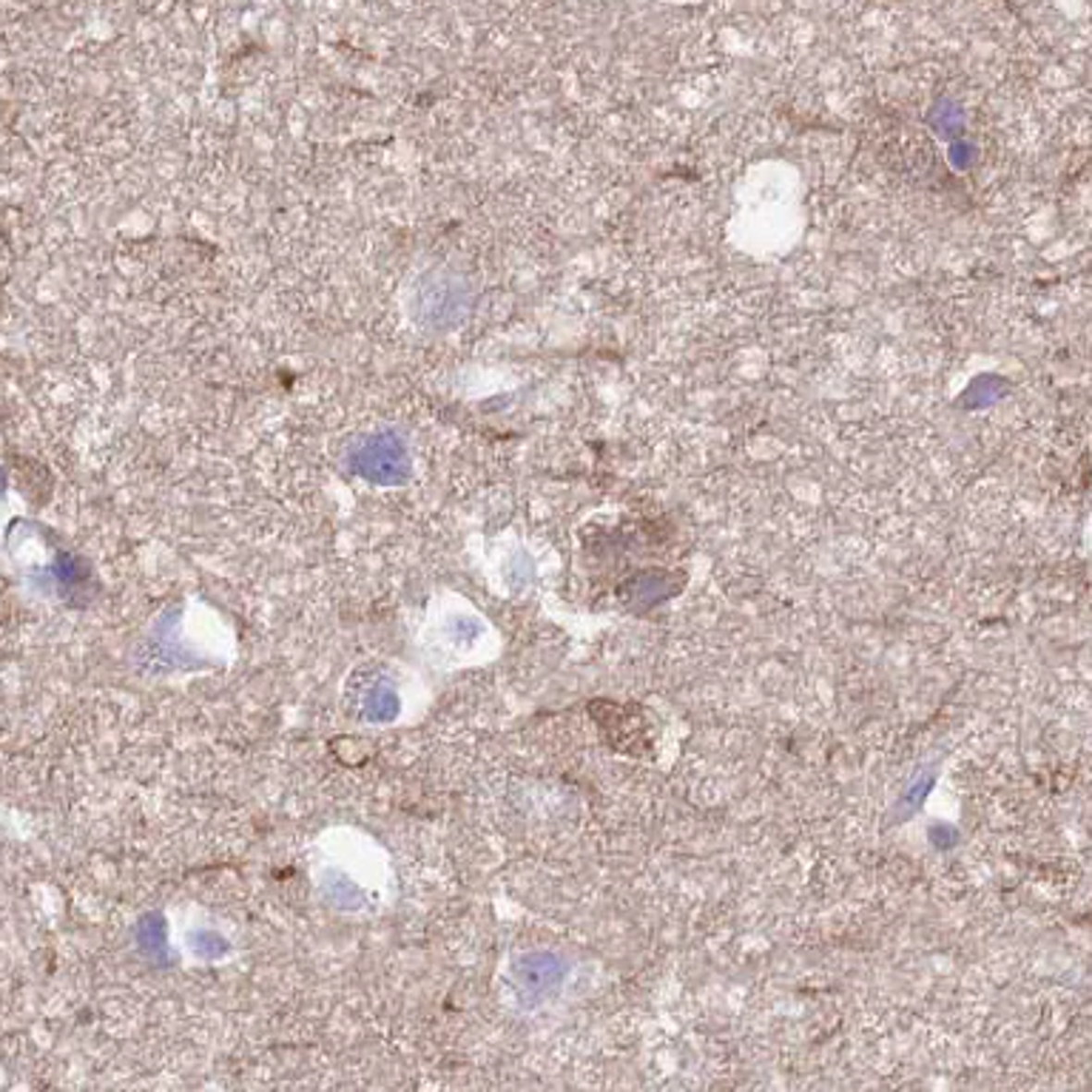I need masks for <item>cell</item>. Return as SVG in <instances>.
<instances>
[{"instance_id": "obj_3", "label": "cell", "mask_w": 1092, "mask_h": 1092, "mask_svg": "<svg viewBox=\"0 0 1092 1092\" xmlns=\"http://www.w3.org/2000/svg\"><path fill=\"white\" fill-rule=\"evenodd\" d=\"M137 945L151 959L168 956V950H166V924H163V919L157 913H148V916L140 919V924H137Z\"/></svg>"}, {"instance_id": "obj_1", "label": "cell", "mask_w": 1092, "mask_h": 1092, "mask_svg": "<svg viewBox=\"0 0 1092 1092\" xmlns=\"http://www.w3.org/2000/svg\"><path fill=\"white\" fill-rule=\"evenodd\" d=\"M564 976V964L552 953H532L515 964V985L535 999L550 996Z\"/></svg>"}, {"instance_id": "obj_2", "label": "cell", "mask_w": 1092, "mask_h": 1092, "mask_svg": "<svg viewBox=\"0 0 1092 1092\" xmlns=\"http://www.w3.org/2000/svg\"><path fill=\"white\" fill-rule=\"evenodd\" d=\"M359 470L373 476L376 481H390L404 473V464H402V450L396 444H390L384 439L370 441L367 450H362L359 455Z\"/></svg>"}, {"instance_id": "obj_4", "label": "cell", "mask_w": 1092, "mask_h": 1092, "mask_svg": "<svg viewBox=\"0 0 1092 1092\" xmlns=\"http://www.w3.org/2000/svg\"><path fill=\"white\" fill-rule=\"evenodd\" d=\"M399 712V700L393 691L387 689H376L365 697V720L373 723H384V720H393Z\"/></svg>"}, {"instance_id": "obj_5", "label": "cell", "mask_w": 1092, "mask_h": 1092, "mask_svg": "<svg viewBox=\"0 0 1092 1092\" xmlns=\"http://www.w3.org/2000/svg\"><path fill=\"white\" fill-rule=\"evenodd\" d=\"M191 945H193V950H197L200 956H211V959L228 950L225 939H219V936H217L214 930H203V933H197V936H193V939H191Z\"/></svg>"}]
</instances>
